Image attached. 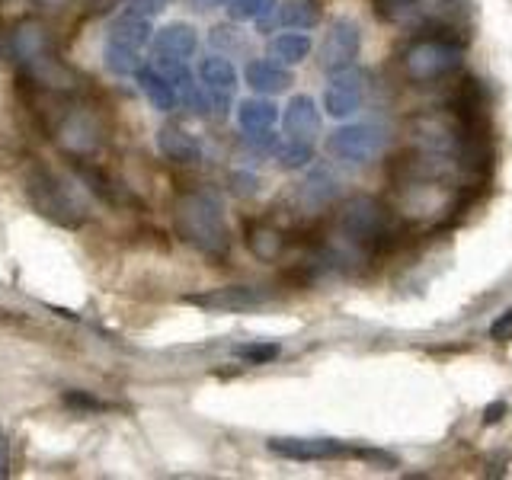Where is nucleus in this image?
<instances>
[{
  "label": "nucleus",
  "instance_id": "f257e3e1",
  "mask_svg": "<svg viewBox=\"0 0 512 480\" xmlns=\"http://www.w3.org/2000/svg\"><path fill=\"white\" fill-rule=\"evenodd\" d=\"M176 228L183 240L208 256H224L231 247L228 224H224V208L212 192H189L176 205Z\"/></svg>",
  "mask_w": 512,
  "mask_h": 480
},
{
  "label": "nucleus",
  "instance_id": "f03ea898",
  "mask_svg": "<svg viewBox=\"0 0 512 480\" xmlns=\"http://www.w3.org/2000/svg\"><path fill=\"white\" fill-rule=\"evenodd\" d=\"M269 452L279 458L292 461H333V458H365V461H381L394 468V458L384 452H372V448H359L340 439H269Z\"/></svg>",
  "mask_w": 512,
  "mask_h": 480
},
{
  "label": "nucleus",
  "instance_id": "7ed1b4c3",
  "mask_svg": "<svg viewBox=\"0 0 512 480\" xmlns=\"http://www.w3.org/2000/svg\"><path fill=\"white\" fill-rule=\"evenodd\" d=\"M461 68V48L442 39H420L404 52V74L413 84H432Z\"/></svg>",
  "mask_w": 512,
  "mask_h": 480
},
{
  "label": "nucleus",
  "instance_id": "20e7f679",
  "mask_svg": "<svg viewBox=\"0 0 512 480\" xmlns=\"http://www.w3.org/2000/svg\"><path fill=\"white\" fill-rule=\"evenodd\" d=\"M384 148V132L375 125H346L327 138V151L346 164H368Z\"/></svg>",
  "mask_w": 512,
  "mask_h": 480
},
{
  "label": "nucleus",
  "instance_id": "39448f33",
  "mask_svg": "<svg viewBox=\"0 0 512 480\" xmlns=\"http://www.w3.org/2000/svg\"><path fill=\"white\" fill-rule=\"evenodd\" d=\"M186 304H196V308L215 314H240L266 304V292L253 285H224V288H208L202 295H189Z\"/></svg>",
  "mask_w": 512,
  "mask_h": 480
},
{
  "label": "nucleus",
  "instance_id": "423d86ee",
  "mask_svg": "<svg viewBox=\"0 0 512 480\" xmlns=\"http://www.w3.org/2000/svg\"><path fill=\"white\" fill-rule=\"evenodd\" d=\"M365 100V74L359 68H343L330 74V87L324 93V109L333 119H349L362 109Z\"/></svg>",
  "mask_w": 512,
  "mask_h": 480
},
{
  "label": "nucleus",
  "instance_id": "0eeeda50",
  "mask_svg": "<svg viewBox=\"0 0 512 480\" xmlns=\"http://www.w3.org/2000/svg\"><path fill=\"white\" fill-rule=\"evenodd\" d=\"M359 26L352 20H333L330 32L324 36V45H320V68L327 74L352 68V61L359 55Z\"/></svg>",
  "mask_w": 512,
  "mask_h": 480
},
{
  "label": "nucleus",
  "instance_id": "6e6552de",
  "mask_svg": "<svg viewBox=\"0 0 512 480\" xmlns=\"http://www.w3.org/2000/svg\"><path fill=\"white\" fill-rule=\"evenodd\" d=\"M343 231L352 240H378L388 231V215L372 199H352L343 212Z\"/></svg>",
  "mask_w": 512,
  "mask_h": 480
},
{
  "label": "nucleus",
  "instance_id": "1a4fd4ad",
  "mask_svg": "<svg viewBox=\"0 0 512 480\" xmlns=\"http://www.w3.org/2000/svg\"><path fill=\"white\" fill-rule=\"evenodd\" d=\"M285 135L288 141H304V144H314L317 132H320V112L314 106L311 96H295L292 103L285 109Z\"/></svg>",
  "mask_w": 512,
  "mask_h": 480
},
{
  "label": "nucleus",
  "instance_id": "9d476101",
  "mask_svg": "<svg viewBox=\"0 0 512 480\" xmlns=\"http://www.w3.org/2000/svg\"><path fill=\"white\" fill-rule=\"evenodd\" d=\"M151 45H154V55H170V58L186 61L199 48V32L189 23H170L154 32Z\"/></svg>",
  "mask_w": 512,
  "mask_h": 480
},
{
  "label": "nucleus",
  "instance_id": "9b49d317",
  "mask_svg": "<svg viewBox=\"0 0 512 480\" xmlns=\"http://www.w3.org/2000/svg\"><path fill=\"white\" fill-rule=\"evenodd\" d=\"M135 80H138L141 93L148 96V103H151L157 112H173L176 106H180V90H176L164 74H157V71L151 68V64H141L138 74H135Z\"/></svg>",
  "mask_w": 512,
  "mask_h": 480
},
{
  "label": "nucleus",
  "instance_id": "f8f14e48",
  "mask_svg": "<svg viewBox=\"0 0 512 480\" xmlns=\"http://www.w3.org/2000/svg\"><path fill=\"white\" fill-rule=\"evenodd\" d=\"M157 148L164 157L176 160V164H196V160H202V144L196 135L183 132V128L176 125H164L157 132Z\"/></svg>",
  "mask_w": 512,
  "mask_h": 480
},
{
  "label": "nucleus",
  "instance_id": "ddd939ff",
  "mask_svg": "<svg viewBox=\"0 0 512 480\" xmlns=\"http://www.w3.org/2000/svg\"><path fill=\"white\" fill-rule=\"evenodd\" d=\"M244 77L256 93H269V96L285 93L292 87V74H288L285 64H279V61H250Z\"/></svg>",
  "mask_w": 512,
  "mask_h": 480
},
{
  "label": "nucleus",
  "instance_id": "4468645a",
  "mask_svg": "<svg viewBox=\"0 0 512 480\" xmlns=\"http://www.w3.org/2000/svg\"><path fill=\"white\" fill-rule=\"evenodd\" d=\"M151 39H154L151 20H144V16H132L125 10L109 26V42H119V45H128V48H144Z\"/></svg>",
  "mask_w": 512,
  "mask_h": 480
},
{
  "label": "nucleus",
  "instance_id": "2eb2a0df",
  "mask_svg": "<svg viewBox=\"0 0 512 480\" xmlns=\"http://www.w3.org/2000/svg\"><path fill=\"white\" fill-rule=\"evenodd\" d=\"M199 77H202V87L208 93L234 96V90H237V71H234V64L224 55H208L199 64Z\"/></svg>",
  "mask_w": 512,
  "mask_h": 480
},
{
  "label": "nucleus",
  "instance_id": "dca6fc26",
  "mask_svg": "<svg viewBox=\"0 0 512 480\" xmlns=\"http://www.w3.org/2000/svg\"><path fill=\"white\" fill-rule=\"evenodd\" d=\"M276 119H279V109H276V103H269V100H244L237 109V122H240V128H244L247 135L269 132V128L276 125Z\"/></svg>",
  "mask_w": 512,
  "mask_h": 480
},
{
  "label": "nucleus",
  "instance_id": "f3484780",
  "mask_svg": "<svg viewBox=\"0 0 512 480\" xmlns=\"http://www.w3.org/2000/svg\"><path fill=\"white\" fill-rule=\"evenodd\" d=\"M311 52V39L304 32H282L269 42V58L279 64H298Z\"/></svg>",
  "mask_w": 512,
  "mask_h": 480
},
{
  "label": "nucleus",
  "instance_id": "a211bd4d",
  "mask_svg": "<svg viewBox=\"0 0 512 480\" xmlns=\"http://www.w3.org/2000/svg\"><path fill=\"white\" fill-rule=\"evenodd\" d=\"M276 23L285 29H311L320 23V10L314 0H285L276 13Z\"/></svg>",
  "mask_w": 512,
  "mask_h": 480
},
{
  "label": "nucleus",
  "instance_id": "6ab92c4d",
  "mask_svg": "<svg viewBox=\"0 0 512 480\" xmlns=\"http://www.w3.org/2000/svg\"><path fill=\"white\" fill-rule=\"evenodd\" d=\"M103 61H106V68L112 74H119V77L138 74V68L144 64L141 48H128V45H119V42H109V39H106V48H103Z\"/></svg>",
  "mask_w": 512,
  "mask_h": 480
},
{
  "label": "nucleus",
  "instance_id": "aec40b11",
  "mask_svg": "<svg viewBox=\"0 0 512 480\" xmlns=\"http://www.w3.org/2000/svg\"><path fill=\"white\" fill-rule=\"evenodd\" d=\"M272 10H276V0H231L228 4V13L234 23H260L266 26L272 20Z\"/></svg>",
  "mask_w": 512,
  "mask_h": 480
},
{
  "label": "nucleus",
  "instance_id": "412c9836",
  "mask_svg": "<svg viewBox=\"0 0 512 480\" xmlns=\"http://www.w3.org/2000/svg\"><path fill=\"white\" fill-rule=\"evenodd\" d=\"M148 64H151V68H154L157 74H164L176 90H183V87H189V84H192V74H189V68H186V61H183V58L154 55Z\"/></svg>",
  "mask_w": 512,
  "mask_h": 480
},
{
  "label": "nucleus",
  "instance_id": "4be33fe9",
  "mask_svg": "<svg viewBox=\"0 0 512 480\" xmlns=\"http://www.w3.org/2000/svg\"><path fill=\"white\" fill-rule=\"evenodd\" d=\"M279 164L285 170H298V167H308L311 160H314V144H304V141H285L279 144Z\"/></svg>",
  "mask_w": 512,
  "mask_h": 480
},
{
  "label": "nucleus",
  "instance_id": "5701e85b",
  "mask_svg": "<svg viewBox=\"0 0 512 480\" xmlns=\"http://www.w3.org/2000/svg\"><path fill=\"white\" fill-rule=\"evenodd\" d=\"M237 359H244L247 365H266L279 356V346L276 343H244L234 349Z\"/></svg>",
  "mask_w": 512,
  "mask_h": 480
},
{
  "label": "nucleus",
  "instance_id": "b1692460",
  "mask_svg": "<svg viewBox=\"0 0 512 480\" xmlns=\"http://www.w3.org/2000/svg\"><path fill=\"white\" fill-rule=\"evenodd\" d=\"M304 192H308V196L314 199V205L327 202V199L333 196V180H330V173H324V170L311 173V180L304 183Z\"/></svg>",
  "mask_w": 512,
  "mask_h": 480
},
{
  "label": "nucleus",
  "instance_id": "393cba45",
  "mask_svg": "<svg viewBox=\"0 0 512 480\" xmlns=\"http://www.w3.org/2000/svg\"><path fill=\"white\" fill-rule=\"evenodd\" d=\"M372 4L388 16V20H404L407 13H413L416 0H372Z\"/></svg>",
  "mask_w": 512,
  "mask_h": 480
},
{
  "label": "nucleus",
  "instance_id": "a878e982",
  "mask_svg": "<svg viewBox=\"0 0 512 480\" xmlns=\"http://www.w3.org/2000/svg\"><path fill=\"white\" fill-rule=\"evenodd\" d=\"M160 10H164V0H128L125 4V13L144 16V20H154Z\"/></svg>",
  "mask_w": 512,
  "mask_h": 480
},
{
  "label": "nucleus",
  "instance_id": "bb28decb",
  "mask_svg": "<svg viewBox=\"0 0 512 480\" xmlns=\"http://www.w3.org/2000/svg\"><path fill=\"white\" fill-rule=\"evenodd\" d=\"M490 336H493V340H512V311H506L500 320H496V324L490 327Z\"/></svg>",
  "mask_w": 512,
  "mask_h": 480
},
{
  "label": "nucleus",
  "instance_id": "cd10ccee",
  "mask_svg": "<svg viewBox=\"0 0 512 480\" xmlns=\"http://www.w3.org/2000/svg\"><path fill=\"white\" fill-rule=\"evenodd\" d=\"M4 477H10V439L4 426H0V480Z\"/></svg>",
  "mask_w": 512,
  "mask_h": 480
},
{
  "label": "nucleus",
  "instance_id": "c85d7f7f",
  "mask_svg": "<svg viewBox=\"0 0 512 480\" xmlns=\"http://www.w3.org/2000/svg\"><path fill=\"white\" fill-rule=\"evenodd\" d=\"M224 4H231V0H189V7H192V10H199V13L215 10V7H224Z\"/></svg>",
  "mask_w": 512,
  "mask_h": 480
},
{
  "label": "nucleus",
  "instance_id": "c756f323",
  "mask_svg": "<svg viewBox=\"0 0 512 480\" xmlns=\"http://www.w3.org/2000/svg\"><path fill=\"white\" fill-rule=\"evenodd\" d=\"M503 413H506V404H503V400H496V404L487 407V423H500Z\"/></svg>",
  "mask_w": 512,
  "mask_h": 480
},
{
  "label": "nucleus",
  "instance_id": "7c9ffc66",
  "mask_svg": "<svg viewBox=\"0 0 512 480\" xmlns=\"http://www.w3.org/2000/svg\"><path fill=\"white\" fill-rule=\"evenodd\" d=\"M445 7H471V0H442Z\"/></svg>",
  "mask_w": 512,
  "mask_h": 480
},
{
  "label": "nucleus",
  "instance_id": "2f4dec72",
  "mask_svg": "<svg viewBox=\"0 0 512 480\" xmlns=\"http://www.w3.org/2000/svg\"><path fill=\"white\" fill-rule=\"evenodd\" d=\"M164 4H170V0H164Z\"/></svg>",
  "mask_w": 512,
  "mask_h": 480
}]
</instances>
